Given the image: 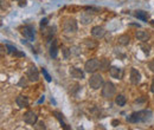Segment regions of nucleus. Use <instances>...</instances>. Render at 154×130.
<instances>
[{
    "instance_id": "9d476101",
    "label": "nucleus",
    "mask_w": 154,
    "mask_h": 130,
    "mask_svg": "<svg viewBox=\"0 0 154 130\" xmlns=\"http://www.w3.org/2000/svg\"><path fill=\"white\" fill-rule=\"evenodd\" d=\"M70 75H71L72 78H76V79H83L84 78V72L78 68H71Z\"/></svg>"
},
{
    "instance_id": "5701e85b",
    "label": "nucleus",
    "mask_w": 154,
    "mask_h": 130,
    "mask_svg": "<svg viewBox=\"0 0 154 130\" xmlns=\"http://www.w3.org/2000/svg\"><path fill=\"white\" fill-rule=\"evenodd\" d=\"M81 23L84 24V25L91 23V17H90V16H86V14H83V16L81 17Z\"/></svg>"
},
{
    "instance_id": "7c9ffc66",
    "label": "nucleus",
    "mask_w": 154,
    "mask_h": 130,
    "mask_svg": "<svg viewBox=\"0 0 154 130\" xmlns=\"http://www.w3.org/2000/svg\"><path fill=\"white\" fill-rule=\"evenodd\" d=\"M141 49H142V51H143L146 54H148V53H149V49H150V47H149V45H142V46H141Z\"/></svg>"
},
{
    "instance_id": "72a5a7b5",
    "label": "nucleus",
    "mask_w": 154,
    "mask_h": 130,
    "mask_svg": "<svg viewBox=\"0 0 154 130\" xmlns=\"http://www.w3.org/2000/svg\"><path fill=\"white\" fill-rule=\"evenodd\" d=\"M148 65H149V68H150V70H152V71L154 72V60H153V61H150V63H149Z\"/></svg>"
},
{
    "instance_id": "f03ea898",
    "label": "nucleus",
    "mask_w": 154,
    "mask_h": 130,
    "mask_svg": "<svg viewBox=\"0 0 154 130\" xmlns=\"http://www.w3.org/2000/svg\"><path fill=\"white\" fill-rule=\"evenodd\" d=\"M99 69H100V59L91 58V59H89V60L86 61V65H84L86 72H88V74H95Z\"/></svg>"
},
{
    "instance_id": "473e14b6",
    "label": "nucleus",
    "mask_w": 154,
    "mask_h": 130,
    "mask_svg": "<svg viewBox=\"0 0 154 130\" xmlns=\"http://www.w3.org/2000/svg\"><path fill=\"white\" fill-rule=\"evenodd\" d=\"M18 85H19V86H23V85H26V81H25V78H24V77H23V78L20 79V82L18 83Z\"/></svg>"
},
{
    "instance_id": "4c0bfd02",
    "label": "nucleus",
    "mask_w": 154,
    "mask_h": 130,
    "mask_svg": "<svg viewBox=\"0 0 154 130\" xmlns=\"http://www.w3.org/2000/svg\"><path fill=\"white\" fill-rule=\"evenodd\" d=\"M44 99H45V97H44V96H42V98L38 101V103H39V104H40V103H43V102H44Z\"/></svg>"
},
{
    "instance_id": "20e7f679",
    "label": "nucleus",
    "mask_w": 154,
    "mask_h": 130,
    "mask_svg": "<svg viewBox=\"0 0 154 130\" xmlns=\"http://www.w3.org/2000/svg\"><path fill=\"white\" fill-rule=\"evenodd\" d=\"M63 30L66 33H75L77 31V21L75 19H66L63 23Z\"/></svg>"
},
{
    "instance_id": "f704fd0d",
    "label": "nucleus",
    "mask_w": 154,
    "mask_h": 130,
    "mask_svg": "<svg viewBox=\"0 0 154 130\" xmlns=\"http://www.w3.org/2000/svg\"><path fill=\"white\" fill-rule=\"evenodd\" d=\"M19 1H20V3H19V6H22V7H23V6H25V5H26V0H19Z\"/></svg>"
},
{
    "instance_id": "c9c22d12",
    "label": "nucleus",
    "mask_w": 154,
    "mask_h": 130,
    "mask_svg": "<svg viewBox=\"0 0 154 130\" xmlns=\"http://www.w3.org/2000/svg\"><path fill=\"white\" fill-rule=\"evenodd\" d=\"M112 124H113L114 126H117V124H120V121H117V119H114V121L112 122Z\"/></svg>"
},
{
    "instance_id": "393cba45",
    "label": "nucleus",
    "mask_w": 154,
    "mask_h": 130,
    "mask_svg": "<svg viewBox=\"0 0 154 130\" xmlns=\"http://www.w3.org/2000/svg\"><path fill=\"white\" fill-rule=\"evenodd\" d=\"M6 49H7V52H9V53H11V54H13V53L17 51L16 46H13V45H10V44H6Z\"/></svg>"
},
{
    "instance_id": "6e6552de",
    "label": "nucleus",
    "mask_w": 154,
    "mask_h": 130,
    "mask_svg": "<svg viewBox=\"0 0 154 130\" xmlns=\"http://www.w3.org/2000/svg\"><path fill=\"white\" fill-rule=\"evenodd\" d=\"M91 34H93V37L100 39V38H103L106 36V30L102 26H94L93 30H91Z\"/></svg>"
},
{
    "instance_id": "dca6fc26",
    "label": "nucleus",
    "mask_w": 154,
    "mask_h": 130,
    "mask_svg": "<svg viewBox=\"0 0 154 130\" xmlns=\"http://www.w3.org/2000/svg\"><path fill=\"white\" fill-rule=\"evenodd\" d=\"M50 56L52 58H56L58 56V43H57L56 39H53V41L50 46Z\"/></svg>"
},
{
    "instance_id": "e433bc0d",
    "label": "nucleus",
    "mask_w": 154,
    "mask_h": 130,
    "mask_svg": "<svg viewBox=\"0 0 154 130\" xmlns=\"http://www.w3.org/2000/svg\"><path fill=\"white\" fill-rule=\"evenodd\" d=\"M150 91L154 94V78H153V81H152V85H150Z\"/></svg>"
},
{
    "instance_id": "4468645a",
    "label": "nucleus",
    "mask_w": 154,
    "mask_h": 130,
    "mask_svg": "<svg viewBox=\"0 0 154 130\" xmlns=\"http://www.w3.org/2000/svg\"><path fill=\"white\" fill-rule=\"evenodd\" d=\"M140 112V117H141V122H149L150 119H152V116H153V114H152V111L150 110H141V111H139Z\"/></svg>"
},
{
    "instance_id": "c756f323",
    "label": "nucleus",
    "mask_w": 154,
    "mask_h": 130,
    "mask_svg": "<svg viewBox=\"0 0 154 130\" xmlns=\"http://www.w3.org/2000/svg\"><path fill=\"white\" fill-rule=\"evenodd\" d=\"M47 24H49V21H47L46 18H43V19L40 20V27H42V29L45 27V26H47Z\"/></svg>"
},
{
    "instance_id": "aec40b11",
    "label": "nucleus",
    "mask_w": 154,
    "mask_h": 130,
    "mask_svg": "<svg viewBox=\"0 0 154 130\" xmlns=\"http://www.w3.org/2000/svg\"><path fill=\"white\" fill-rule=\"evenodd\" d=\"M117 40H119V44L126 46V45H128V44L130 43V37H129L128 34H121Z\"/></svg>"
},
{
    "instance_id": "7ed1b4c3",
    "label": "nucleus",
    "mask_w": 154,
    "mask_h": 130,
    "mask_svg": "<svg viewBox=\"0 0 154 130\" xmlns=\"http://www.w3.org/2000/svg\"><path fill=\"white\" fill-rule=\"evenodd\" d=\"M104 84L103 82V77L100 74H94L90 78H89V86L93 90H99L100 88H102Z\"/></svg>"
},
{
    "instance_id": "cd10ccee",
    "label": "nucleus",
    "mask_w": 154,
    "mask_h": 130,
    "mask_svg": "<svg viewBox=\"0 0 154 130\" xmlns=\"http://www.w3.org/2000/svg\"><path fill=\"white\" fill-rule=\"evenodd\" d=\"M70 50H71V53H73L75 56H78V54L81 53V50H80L78 46H73V47H71Z\"/></svg>"
},
{
    "instance_id": "0eeeda50",
    "label": "nucleus",
    "mask_w": 154,
    "mask_h": 130,
    "mask_svg": "<svg viewBox=\"0 0 154 130\" xmlns=\"http://www.w3.org/2000/svg\"><path fill=\"white\" fill-rule=\"evenodd\" d=\"M37 119H38V117L33 111H27L24 115V121L30 125H35L37 123Z\"/></svg>"
},
{
    "instance_id": "58836bf2",
    "label": "nucleus",
    "mask_w": 154,
    "mask_h": 130,
    "mask_svg": "<svg viewBox=\"0 0 154 130\" xmlns=\"http://www.w3.org/2000/svg\"><path fill=\"white\" fill-rule=\"evenodd\" d=\"M150 23H152V25H153V26H154V20H152V21H150Z\"/></svg>"
},
{
    "instance_id": "f257e3e1",
    "label": "nucleus",
    "mask_w": 154,
    "mask_h": 130,
    "mask_svg": "<svg viewBox=\"0 0 154 130\" xmlns=\"http://www.w3.org/2000/svg\"><path fill=\"white\" fill-rule=\"evenodd\" d=\"M115 92H116V86L112 83V82H106L102 86V97L107 98V99H110L112 97L115 96Z\"/></svg>"
},
{
    "instance_id": "b1692460",
    "label": "nucleus",
    "mask_w": 154,
    "mask_h": 130,
    "mask_svg": "<svg viewBox=\"0 0 154 130\" xmlns=\"http://www.w3.org/2000/svg\"><path fill=\"white\" fill-rule=\"evenodd\" d=\"M84 43H86V45H87L88 47H90V50H91V49H95V47L97 46V44H96L95 41H93V40H89V39H87Z\"/></svg>"
},
{
    "instance_id": "a211bd4d",
    "label": "nucleus",
    "mask_w": 154,
    "mask_h": 130,
    "mask_svg": "<svg viewBox=\"0 0 154 130\" xmlns=\"http://www.w3.org/2000/svg\"><path fill=\"white\" fill-rule=\"evenodd\" d=\"M100 69L101 71H107L108 69H110V63L107 58H102L100 60Z\"/></svg>"
},
{
    "instance_id": "39448f33",
    "label": "nucleus",
    "mask_w": 154,
    "mask_h": 130,
    "mask_svg": "<svg viewBox=\"0 0 154 130\" xmlns=\"http://www.w3.org/2000/svg\"><path fill=\"white\" fill-rule=\"evenodd\" d=\"M22 33L24 34L25 38H27L30 41H33L36 39V29L33 25H25L23 27Z\"/></svg>"
},
{
    "instance_id": "a878e982",
    "label": "nucleus",
    "mask_w": 154,
    "mask_h": 130,
    "mask_svg": "<svg viewBox=\"0 0 154 130\" xmlns=\"http://www.w3.org/2000/svg\"><path fill=\"white\" fill-rule=\"evenodd\" d=\"M62 51H63V54H64V59H68L69 56L71 54V50H70V49H66V47H63Z\"/></svg>"
},
{
    "instance_id": "6ab92c4d",
    "label": "nucleus",
    "mask_w": 154,
    "mask_h": 130,
    "mask_svg": "<svg viewBox=\"0 0 154 130\" xmlns=\"http://www.w3.org/2000/svg\"><path fill=\"white\" fill-rule=\"evenodd\" d=\"M135 17L142 21H147V19L149 18V14L146 11H136L135 12Z\"/></svg>"
},
{
    "instance_id": "bb28decb",
    "label": "nucleus",
    "mask_w": 154,
    "mask_h": 130,
    "mask_svg": "<svg viewBox=\"0 0 154 130\" xmlns=\"http://www.w3.org/2000/svg\"><path fill=\"white\" fill-rule=\"evenodd\" d=\"M42 74H43V76H44V78L46 79V82H51V76L49 75V72H47L44 68L42 69Z\"/></svg>"
},
{
    "instance_id": "c85d7f7f",
    "label": "nucleus",
    "mask_w": 154,
    "mask_h": 130,
    "mask_svg": "<svg viewBox=\"0 0 154 130\" xmlns=\"http://www.w3.org/2000/svg\"><path fill=\"white\" fill-rule=\"evenodd\" d=\"M13 56L17 57V58H22V57H25V53H24V52H20V51L17 50V51L13 53Z\"/></svg>"
},
{
    "instance_id": "2eb2a0df",
    "label": "nucleus",
    "mask_w": 154,
    "mask_h": 130,
    "mask_svg": "<svg viewBox=\"0 0 154 130\" xmlns=\"http://www.w3.org/2000/svg\"><path fill=\"white\" fill-rule=\"evenodd\" d=\"M135 37L141 40V41H147L149 39V33L147 31H143V30H140V31H136L135 32Z\"/></svg>"
},
{
    "instance_id": "4be33fe9",
    "label": "nucleus",
    "mask_w": 154,
    "mask_h": 130,
    "mask_svg": "<svg viewBox=\"0 0 154 130\" xmlns=\"http://www.w3.org/2000/svg\"><path fill=\"white\" fill-rule=\"evenodd\" d=\"M53 115H55V116H56V118L59 121V123L62 124V126H63V128L69 129V126H66V124L64 123V121H63V115H62L60 112H58V111H53Z\"/></svg>"
},
{
    "instance_id": "412c9836",
    "label": "nucleus",
    "mask_w": 154,
    "mask_h": 130,
    "mask_svg": "<svg viewBox=\"0 0 154 130\" xmlns=\"http://www.w3.org/2000/svg\"><path fill=\"white\" fill-rule=\"evenodd\" d=\"M115 103H116L119 106H123V105H126V103H127V98H126V96H123V95H117L116 98H115Z\"/></svg>"
},
{
    "instance_id": "423d86ee",
    "label": "nucleus",
    "mask_w": 154,
    "mask_h": 130,
    "mask_svg": "<svg viewBox=\"0 0 154 130\" xmlns=\"http://www.w3.org/2000/svg\"><path fill=\"white\" fill-rule=\"evenodd\" d=\"M26 76H27V78H29L30 82H38L39 81V72H38V70H37L36 66L29 68Z\"/></svg>"
},
{
    "instance_id": "1a4fd4ad",
    "label": "nucleus",
    "mask_w": 154,
    "mask_h": 130,
    "mask_svg": "<svg viewBox=\"0 0 154 130\" xmlns=\"http://www.w3.org/2000/svg\"><path fill=\"white\" fill-rule=\"evenodd\" d=\"M140 81H141V75H140V72H139L136 69H132V70H130V82H132V84L136 85V84L140 83Z\"/></svg>"
},
{
    "instance_id": "ddd939ff",
    "label": "nucleus",
    "mask_w": 154,
    "mask_h": 130,
    "mask_svg": "<svg viewBox=\"0 0 154 130\" xmlns=\"http://www.w3.org/2000/svg\"><path fill=\"white\" fill-rule=\"evenodd\" d=\"M109 74H110V76H112L113 78L120 79L121 76H122V69L116 68V66H112V68L109 69Z\"/></svg>"
},
{
    "instance_id": "f8f14e48",
    "label": "nucleus",
    "mask_w": 154,
    "mask_h": 130,
    "mask_svg": "<svg viewBox=\"0 0 154 130\" xmlns=\"http://www.w3.org/2000/svg\"><path fill=\"white\" fill-rule=\"evenodd\" d=\"M16 103L18 104V106H19V108H27V106H29V104H30V101H29V98H27L26 96L20 95V96H18V97H17Z\"/></svg>"
},
{
    "instance_id": "f3484780",
    "label": "nucleus",
    "mask_w": 154,
    "mask_h": 130,
    "mask_svg": "<svg viewBox=\"0 0 154 130\" xmlns=\"http://www.w3.org/2000/svg\"><path fill=\"white\" fill-rule=\"evenodd\" d=\"M127 121L129 123H140L141 122V117H140V112H133L130 116L127 117Z\"/></svg>"
},
{
    "instance_id": "2f4dec72",
    "label": "nucleus",
    "mask_w": 154,
    "mask_h": 130,
    "mask_svg": "<svg viewBox=\"0 0 154 130\" xmlns=\"http://www.w3.org/2000/svg\"><path fill=\"white\" fill-rule=\"evenodd\" d=\"M36 129H46V126H45L44 122H39L38 125H36Z\"/></svg>"
},
{
    "instance_id": "9b49d317",
    "label": "nucleus",
    "mask_w": 154,
    "mask_h": 130,
    "mask_svg": "<svg viewBox=\"0 0 154 130\" xmlns=\"http://www.w3.org/2000/svg\"><path fill=\"white\" fill-rule=\"evenodd\" d=\"M55 27H51V26H49V27H43V31H42V36L44 37V38H46V39H49V40H51L52 39V37H53V34H55Z\"/></svg>"
}]
</instances>
